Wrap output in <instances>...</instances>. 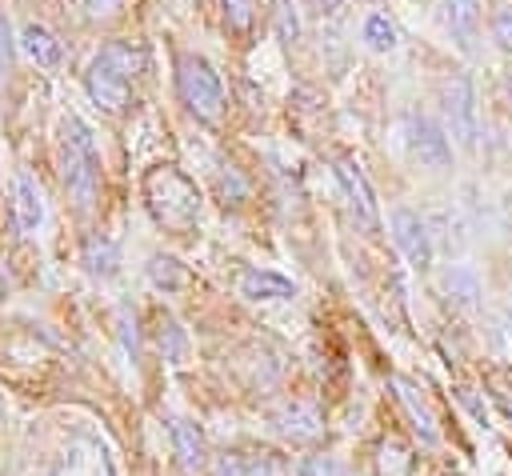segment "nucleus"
Listing matches in <instances>:
<instances>
[{
    "instance_id": "f257e3e1",
    "label": "nucleus",
    "mask_w": 512,
    "mask_h": 476,
    "mask_svg": "<svg viewBox=\"0 0 512 476\" xmlns=\"http://www.w3.org/2000/svg\"><path fill=\"white\" fill-rule=\"evenodd\" d=\"M140 196H144V208H148L152 224L164 228V232L184 236V232H192L200 224L204 196H200L196 180L180 164H172V160H160V164L144 168Z\"/></svg>"
},
{
    "instance_id": "f03ea898",
    "label": "nucleus",
    "mask_w": 512,
    "mask_h": 476,
    "mask_svg": "<svg viewBox=\"0 0 512 476\" xmlns=\"http://www.w3.org/2000/svg\"><path fill=\"white\" fill-rule=\"evenodd\" d=\"M144 64H148V56H144L140 44H132V40H104L92 52L88 68H84L88 100L100 112H108V116H124L132 108V84L144 72Z\"/></svg>"
},
{
    "instance_id": "7ed1b4c3",
    "label": "nucleus",
    "mask_w": 512,
    "mask_h": 476,
    "mask_svg": "<svg viewBox=\"0 0 512 476\" xmlns=\"http://www.w3.org/2000/svg\"><path fill=\"white\" fill-rule=\"evenodd\" d=\"M60 180L80 212H88L100 200V152L92 128L80 116L60 120Z\"/></svg>"
},
{
    "instance_id": "20e7f679",
    "label": "nucleus",
    "mask_w": 512,
    "mask_h": 476,
    "mask_svg": "<svg viewBox=\"0 0 512 476\" xmlns=\"http://www.w3.org/2000/svg\"><path fill=\"white\" fill-rule=\"evenodd\" d=\"M176 96L196 120L220 124V116H224V84H220L216 68L200 52H180L176 56Z\"/></svg>"
},
{
    "instance_id": "39448f33",
    "label": "nucleus",
    "mask_w": 512,
    "mask_h": 476,
    "mask_svg": "<svg viewBox=\"0 0 512 476\" xmlns=\"http://www.w3.org/2000/svg\"><path fill=\"white\" fill-rule=\"evenodd\" d=\"M440 112H444V132L456 136L464 148H476L480 112H476V92H472L468 76H448L440 84Z\"/></svg>"
},
{
    "instance_id": "423d86ee",
    "label": "nucleus",
    "mask_w": 512,
    "mask_h": 476,
    "mask_svg": "<svg viewBox=\"0 0 512 476\" xmlns=\"http://www.w3.org/2000/svg\"><path fill=\"white\" fill-rule=\"evenodd\" d=\"M404 144H408V152H412V160L420 164V168H432V172H444L448 164H452V140H448V132L436 124V120H428V116H404Z\"/></svg>"
},
{
    "instance_id": "0eeeda50",
    "label": "nucleus",
    "mask_w": 512,
    "mask_h": 476,
    "mask_svg": "<svg viewBox=\"0 0 512 476\" xmlns=\"http://www.w3.org/2000/svg\"><path fill=\"white\" fill-rule=\"evenodd\" d=\"M336 180H340V192L356 216V224L364 232H376L380 228V204H376V192L364 176V168L352 160V156H336Z\"/></svg>"
},
{
    "instance_id": "6e6552de",
    "label": "nucleus",
    "mask_w": 512,
    "mask_h": 476,
    "mask_svg": "<svg viewBox=\"0 0 512 476\" xmlns=\"http://www.w3.org/2000/svg\"><path fill=\"white\" fill-rule=\"evenodd\" d=\"M48 476H116V472H112V460L100 440L72 436L64 444V452L56 456V464L48 468Z\"/></svg>"
},
{
    "instance_id": "1a4fd4ad",
    "label": "nucleus",
    "mask_w": 512,
    "mask_h": 476,
    "mask_svg": "<svg viewBox=\"0 0 512 476\" xmlns=\"http://www.w3.org/2000/svg\"><path fill=\"white\" fill-rule=\"evenodd\" d=\"M44 220H48L44 192H40L36 176L20 168V172L12 176V224H16L20 236H36V232L44 228Z\"/></svg>"
},
{
    "instance_id": "9d476101",
    "label": "nucleus",
    "mask_w": 512,
    "mask_h": 476,
    "mask_svg": "<svg viewBox=\"0 0 512 476\" xmlns=\"http://www.w3.org/2000/svg\"><path fill=\"white\" fill-rule=\"evenodd\" d=\"M392 240H396V248L404 252V260L412 268H428L432 264V236H428V224L420 220V212L396 208L392 212Z\"/></svg>"
},
{
    "instance_id": "9b49d317",
    "label": "nucleus",
    "mask_w": 512,
    "mask_h": 476,
    "mask_svg": "<svg viewBox=\"0 0 512 476\" xmlns=\"http://www.w3.org/2000/svg\"><path fill=\"white\" fill-rule=\"evenodd\" d=\"M276 428H280V436L292 440V444H312V440L324 436V412H320L316 400L296 396V400H288V404L276 412Z\"/></svg>"
},
{
    "instance_id": "f8f14e48",
    "label": "nucleus",
    "mask_w": 512,
    "mask_h": 476,
    "mask_svg": "<svg viewBox=\"0 0 512 476\" xmlns=\"http://www.w3.org/2000/svg\"><path fill=\"white\" fill-rule=\"evenodd\" d=\"M440 20H444V28H448V36L456 40L460 52H476L480 20H484L480 0H440Z\"/></svg>"
},
{
    "instance_id": "ddd939ff",
    "label": "nucleus",
    "mask_w": 512,
    "mask_h": 476,
    "mask_svg": "<svg viewBox=\"0 0 512 476\" xmlns=\"http://www.w3.org/2000/svg\"><path fill=\"white\" fill-rule=\"evenodd\" d=\"M172 452H176V464L184 476H200L212 460H208V440L200 432V424L192 420H172Z\"/></svg>"
},
{
    "instance_id": "4468645a",
    "label": "nucleus",
    "mask_w": 512,
    "mask_h": 476,
    "mask_svg": "<svg viewBox=\"0 0 512 476\" xmlns=\"http://www.w3.org/2000/svg\"><path fill=\"white\" fill-rule=\"evenodd\" d=\"M20 52L36 64V68H60L64 64V44H60V36L48 28V24H40V20H28L24 28H20Z\"/></svg>"
},
{
    "instance_id": "2eb2a0df",
    "label": "nucleus",
    "mask_w": 512,
    "mask_h": 476,
    "mask_svg": "<svg viewBox=\"0 0 512 476\" xmlns=\"http://www.w3.org/2000/svg\"><path fill=\"white\" fill-rule=\"evenodd\" d=\"M236 292H240L244 300H292V296H296V284H292L288 276L272 272V268L248 264V268H240V276H236Z\"/></svg>"
},
{
    "instance_id": "dca6fc26",
    "label": "nucleus",
    "mask_w": 512,
    "mask_h": 476,
    "mask_svg": "<svg viewBox=\"0 0 512 476\" xmlns=\"http://www.w3.org/2000/svg\"><path fill=\"white\" fill-rule=\"evenodd\" d=\"M388 384H392L396 400L404 404V412L412 416V428L420 432V440H424V444H436V440H440V428H436V412L428 408V400L420 396V388H416L412 380H404V376H388Z\"/></svg>"
},
{
    "instance_id": "f3484780",
    "label": "nucleus",
    "mask_w": 512,
    "mask_h": 476,
    "mask_svg": "<svg viewBox=\"0 0 512 476\" xmlns=\"http://www.w3.org/2000/svg\"><path fill=\"white\" fill-rule=\"evenodd\" d=\"M80 264H84V272H88L92 280H108V276H116L120 252H116V244H112L104 232H88V236L80 240Z\"/></svg>"
},
{
    "instance_id": "a211bd4d",
    "label": "nucleus",
    "mask_w": 512,
    "mask_h": 476,
    "mask_svg": "<svg viewBox=\"0 0 512 476\" xmlns=\"http://www.w3.org/2000/svg\"><path fill=\"white\" fill-rule=\"evenodd\" d=\"M372 464H376V476H412L416 456L400 436H384V440H376Z\"/></svg>"
},
{
    "instance_id": "6ab92c4d",
    "label": "nucleus",
    "mask_w": 512,
    "mask_h": 476,
    "mask_svg": "<svg viewBox=\"0 0 512 476\" xmlns=\"http://www.w3.org/2000/svg\"><path fill=\"white\" fill-rule=\"evenodd\" d=\"M148 284L156 288V292H164V296H172V292H184L188 284H192V272L176 260V256H164V252H156L152 260H148Z\"/></svg>"
},
{
    "instance_id": "aec40b11",
    "label": "nucleus",
    "mask_w": 512,
    "mask_h": 476,
    "mask_svg": "<svg viewBox=\"0 0 512 476\" xmlns=\"http://www.w3.org/2000/svg\"><path fill=\"white\" fill-rule=\"evenodd\" d=\"M360 40L372 48V52H396V44H400V28H396V20L388 16V12H368L364 16V24H360Z\"/></svg>"
},
{
    "instance_id": "412c9836",
    "label": "nucleus",
    "mask_w": 512,
    "mask_h": 476,
    "mask_svg": "<svg viewBox=\"0 0 512 476\" xmlns=\"http://www.w3.org/2000/svg\"><path fill=\"white\" fill-rule=\"evenodd\" d=\"M272 32H276V40H280L284 48H292V44L300 40L304 24H300V12H296L292 0H272Z\"/></svg>"
},
{
    "instance_id": "4be33fe9",
    "label": "nucleus",
    "mask_w": 512,
    "mask_h": 476,
    "mask_svg": "<svg viewBox=\"0 0 512 476\" xmlns=\"http://www.w3.org/2000/svg\"><path fill=\"white\" fill-rule=\"evenodd\" d=\"M220 12H224L228 32H236V36H248L252 32V20H256L252 0H220Z\"/></svg>"
},
{
    "instance_id": "5701e85b",
    "label": "nucleus",
    "mask_w": 512,
    "mask_h": 476,
    "mask_svg": "<svg viewBox=\"0 0 512 476\" xmlns=\"http://www.w3.org/2000/svg\"><path fill=\"white\" fill-rule=\"evenodd\" d=\"M296 476H352L348 464L340 456H328V452H316V456H304L296 464Z\"/></svg>"
},
{
    "instance_id": "b1692460",
    "label": "nucleus",
    "mask_w": 512,
    "mask_h": 476,
    "mask_svg": "<svg viewBox=\"0 0 512 476\" xmlns=\"http://www.w3.org/2000/svg\"><path fill=\"white\" fill-rule=\"evenodd\" d=\"M492 40H496L504 52H512V0H500V4L492 8Z\"/></svg>"
},
{
    "instance_id": "393cba45",
    "label": "nucleus",
    "mask_w": 512,
    "mask_h": 476,
    "mask_svg": "<svg viewBox=\"0 0 512 476\" xmlns=\"http://www.w3.org/2000/svg\"><path fill=\"white\" fill-rule=\"evenodd\" d=\"M216 184H220V200H224V204H240V200L248 196V184L240 180V172H236V168H224V164H220Z\"/></svg>"
},
{
    "instance_id": "a878e982",
    "label": "nucleus",
    "mask_w": 512,
    "mask_h": 476,
    "mask_svg": "<svg viewBox=\"0 0 512 476\" xmlns=\"http://www.w3.org/2000/svg\"><path fill=\"white\" fill-rule=\"evenodd\" d=\"M208 476H252V464L240 452H220V456H212Z\"/></svg>"
},
{
    "instance_id": "bb28decb",
    "label": "nucleus",
    "mask_w": 512,
    "mask_h": 476,
    "mask_svg": "<svg viewBox=\"0 0 512 476\" xmlns=\"http://www.w3.org/2000/svg\"><path fill=\"white\" fill-rule=\"evenodd\" d=\"M16 36H12V20L0 12V76H8L12 72V64H16Z\"/></svg>"
},
{
    "instance_id": "cd10ccee",
    "label": "nucleus",
    "mask_w": 512,
    "mask_h": 476,
    "mask_svg": "<svg viewBox=\"0 0 512 476\" xmlns=\"http://www.w3.org/2000/svg\"><path fill=\"white\" fill-rule=\"evenodd\" d=\"M160 352H164L168 360H180V356H184V336H180V328H176L172 320L160 324Z\"/></svg>"
},
{
    "instance_id": "c85d7f7f",
    "label": "nucleus",
    "mask_w": 512,
    "mask_h": 476,
    "mask_svg": "<svg viewBox=\"0 0 512 476\" xmlns=\"http://www.w3.org/2000/svg\"><path fill=\"white\" fill-rule=\"evenodd\" d=\"M116 332H120L124 348H128V352H132V360H136V316H128V308H120V312H116Z\"/></svg>"
},
{
    "instance_id": "c756f323",
    "label": "nucleus",
    "mask_w": 512,
    "mask_h": 476,
    "mask_svg": "<svg viewBox=\"0 0 512 476\" xmlns=\"http://www.w3.org/2000/svg\"><path fill=\"white\" fill-rule=\"evenodd\" d=\"M84 4V12L92 16V20H112L120 8H124V0H80Z\"/></svg>"
},
{
    "instance_id": "7c9ffc66",
    "label": "nucleus",
    "mask_w": 512,
    "mask_h": 476,
    "mask_svg": "<svg viewBox=\"0 0 512 476\" xmlns=\"http://www.w3.org/2000/svg\"><path fill=\"white\" fill-rule=\"evenodd\" d=\"M496 400H500V404H504V412L512 416V376H508V372H500V376H496Z\"/></svg>"
},
{
    "instance_id": "2f4dec72",
    "label": "nucleus",
    "mask_w": 512,
    "mask_h": 476,
    "mask_svg": "<svg viewBox=\"0 0 512 476\" xmlns=\"http://www.w3.org/2000/svg\"><path fill=\"white\" fill-rule=\"evenodd\" d=\"M252 476H284V464L272 460V456H264L260 464H252Z\"/></svg>"
},
{
    "instance_id": "473e14b6",
    "label": "nucleus",
    "mask_w": 512,
    "mask_h": 476,
    "mask_svg": "<svg viewBox=\"0 0 512 476\" xmlns=\"http://www.w3.org/2000/svg\"><path fill=\"white\" fill-rule=\"evenodd\" d=\"M312 8H316L320 16H336V12L344 8V0H312Z\"/></svg>"
},
{
    "instance_id": "72a5a7b5",
    "label": "nucleus",
    "mask_w": 512,
    "mask_h": 476,
    "mask_svg": "<svg viewBox=\"0 0 512 476\" xmlns=\"http://www.w3.org/2000/svg\"><path fill=\"white\" fill-rule=\"evenodd\" d=\"M504 88H508V100H512V68L504 72Z\"/></svg>"
},
{
    "instance_id": "f704fd0d",
    "label": "nucleus",
    "mask_w": 512,
    "mask_h": 476,
    "mask_svg": "<svg viewBox=\"0 0 512 476\" xmlns=\"http://www.w3.org/2000/svg\"><path fill=\"white\" fill-rule=\"evenodd\" d=\"M4 412H8V408H4V400H0V424H4Z\"/></svg>"
},
{
    "instance_id": "c9c22d12",
    "label": "nucleus",
    "mask_w": 512,
    "mask_h": 476,
    "mask_svg": "<svg viewBox=\"0 0 512 476\" xmlns=\"http://www.w3.org/2000/svg\"><path fill=\"white\" fill-rule=\"evenodd\" d=\"M508 336H512V324H508Z\"/></svg>"
}]
</instances>
